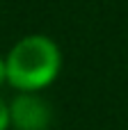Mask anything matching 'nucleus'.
<instances>
[{
    "instance_id": "obj_2",
    "label": "nucleus",
    "mask_w": 128,
    "mask_h": 130,
    "mask_svg": "<svg viewBox=\"0 0 128 130\" xmlns=\"http://www.w3.org/2000/svg\"><path fill=\"white\" fill-rule=\"evenodd\" d=\"M11 126L16 130H46L50 123V107L34 94L23 91L9 105Z\"/></svg>"
},
{
    "instance_id": "obj_3",
    "label": "nucleus",
    "mask_w": 128,
    "mask_h": 130,
    "mask_svg": "<svg viewBox=\"0 0 128 130\" xmlns=\"http://www.w3.org/2000/svg\"><path fill=\"white\" fill-rule=\"evenodd\" d=\"M11 126V112H9V105L0 98V130H7Z\"/></svg>"
},
{
    "instance_id": "obj_1",
    "label": "nucleus",
    "mask_w": 128,
    "mask_h": 130,
    "mask_svg": "<svg viewBox=\"0 0 128 130\" xmlns=\"http://www.w3.org/2000/svg\"><path fill=\"white\" fill-rule=\"evenodd\" d=\"M7 62V82L18 91H39L48 87L62 64L60 48L53 39L44 34H30L14 43Z\"/></svg>"
},
{
    "instance_id": "obj_4",
    "label": "nucleus",
    "mask_w": 128,
    "mask_h": 130,
    "mask_svg": "<svg viewBox=\"0 0 128 130\" xmlns=\"http://www.w3.org/2000/svg\"><path fill=\"white\" fill-rule=\"evenodd\" d=\"M7 82V62L0 57V87Z\"/></svg>"
}]
</instances>
